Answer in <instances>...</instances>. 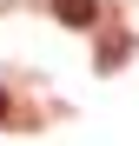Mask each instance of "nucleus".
<instances>
[{"instance_id": "2", "label": "nucleus", "mask_w": 139, "mask_h": 146, "mask_svg": "<svg viewBox=\"0 0 139 146\" xmlns=\"http://www.w3.org/2000/svg\"><path fill=\"white\" fill-rule=\"evenodd\" d=\"M0 119H7V93H0Z\"/></svg>"}, {"instance_id": "1", "label": "nucleus", "mask_w": 139, "mask_h": 146, "mask_svg": "<svg viewBox=\"0 0 139 146\" xmlns=\"http://www.w3.org/2000/svg\"><path fill=\"white\" fill-rule=\"evenodd\" d=\"M53 13L66 27H93V20H99V0H53Z\"/></svg>"}]
</instances>
